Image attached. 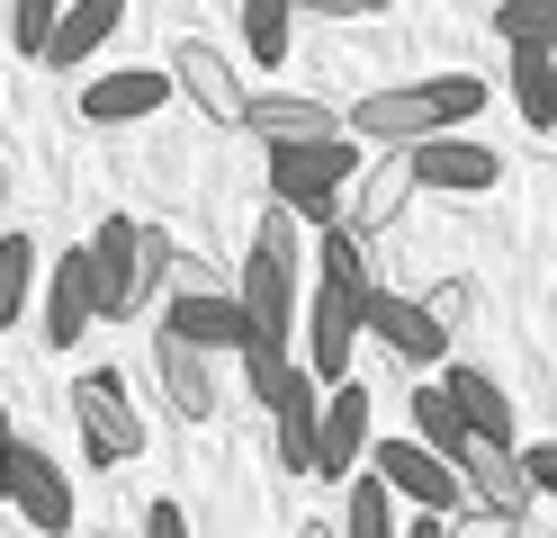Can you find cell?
Returning a JSON list of instances; mask_svg holds the SVG:
<instances>
[{
	"instance_id": "18",
	"label": "cell",
	"mask_w": 557,
	"mask_h": 538,
	"mask_svg": "<svg viewBox=\"0 0 557 538\" xmlns=\"http://www.w3.org/2000/svg\"><path fill=\"white\" fill-rule=\"evenodd\" d=\"M162 270H171V234H162V225H135V242H126V270H117V287H109V305H99V323L145 314V305L162 297Z\"/></svg>"
},
{
	"instance_id": "4",
	"label": "cell",
	"mask_w": 557,
	"mask_h": 538,
	"mask_svg": "<svg viewBox=\"0 0 557 538\" xmlns=\"http://www.w3.org/2000/svg\"><path fill=\"white\" fill-rule=\"evenodd\" d=\"M405 171H413V189H449V198L504 189V153H495V143H476V135H459V126L405 143Z\"/></svg>"
},
{
	"instance_id": "11",
	"label": "cell",
	"mask_w": 557,
	"mask_h": 538,
	"mask_svg": "<svg viewBox=\"0 0 557 538\" xmlns=\"http://www.w3.org/2000/svg\"><path fill=\"white\" fill-rule=\"evenodd\" d=\"M162 72H171V90H181L198 117H216V126H234V117H243V82H234V63L207 46V36H181Z\"/></svg>"
},
{
	"instance_id": "15",
	"label": "cell",
	"mask_w": 557,
	"mask_h": 538,
	"mask_svg": "<svg viewBox=\"0 0 557 538\" xmlns=\"http://www.w3.org/2000/svg\"><path fill=\"white\" fill-rule=\"evenodd\" d=\"M234 126H252L261 143H315V135H351V126H342V108L306 99V90H270V99H252V90H243V117H234Z\"/></svg>"
},
{
	"instance_id": "6",
	"label": "cell",
	"mask_w": 557,
	"mask_h": 538,
	"mask_svg": "<svg viewBox=\"0 0 557 538\" xmlns=\"http://www.w3.org/2000/svg\"><path fill=\"white\" fill-rule=\"evenodd\" d=\"M0 502L27 521V529H73V485H63V466L27 440H0Z\"/></svg>"
},
{
	"instance_id": "37",
	"label": "cell",
	"mask_w": 557,
	"mask_h": 538,
	"mask_svg": "<svg viewBox=\"0 0 557 538\" xmlns=\"http://www.w3.org/2000/svg\"><path fill=\"white\" fill-rule=\"evenodd\" d=\"M0 440H10V413H0Z\"/></svg>"
},
{
	"instance_id": "24",
	"label": "cell",
	"mask_w": 557,
	"mask_h": 538,
	"mask_svg": "<svg viewBox=\"0 0 557 538\" xmlns=\"http://www.w3.org/2000/svg\"><path fill=\"white\" fill-rule=\"evenodd\" d=\"M243 46H252V63H288V46H297V0H243Z\"/></svg>"
},
{
	"instance_id": "12",
	"label": "cell",
	"mask_w": 557,
	"mask_h": 538,
	"mask_svg": "<svg viewBox=\"0 0 557 538\" xmlns=\"http://www.w3.org/2000/svg\"><path fill=\"white\" fill-rule=\"evenodd\" d=\"M360 458H369V386L333 377L315 404V476H351Z\"/></svg>"
},
{
	"instance_id": "14",
	"label": "cell",
	"mask_w": 557,
	"mask_h": 538,
	"mask_svg": "<svg viewBox=\"0 0 557 538\" xmlns=\"http://www.w3.org/2000/svg\"><path fill=\"white\" fill-rule=\"evenodd\" d=\"M405 207H413V171L405 162H369L342 179V225H351L360 242H377L387 225H405Z\"/></svg>"
},
{
	"instance_id": "34",
	"label": "cell",
	"mask_w": 557,
	"mask_h": 538,
	"mask_svg": "<svg viewBox=\"0 0 557 538\" xmlns=\"http://www.w3.org/2000/svg\"><path fill=\"white\" fill-rule=\"evenodd\" d=\"M521 476H531V485H540V493H548V485H557V449H548V440H540V449H531V458H521Z\"/></svg>"
},
{
	"instance_id": "25",
	"label": "cell",
	"mask_w": 557,
	"mask_h": 538,
	"mask_svg": "<svg viewBox=\"0 0 557 538\" xmlns=\"http://www.w3.org/2000/svg\"><path fill=\"white\" fill-rule=\"evenodd\" d=\"M315 234H324V242H315V251H324V278H333V287H351V297H369V287H377L369 242H360L351 225H342V215H333V225H315Z\"/></svg>"
},
{
	"instance_id": "21",
	"label": "cell",
	"mask_w": 557,
	"mask_h": 538,
	"mask_svg": "<svg viewBox=\"0 0 557 538\" xmlns=\"http://www.w3.org/2000/svg\"><path fill=\"white\" fill-rule=\"evenodd\" d=\"M441 386H449V404H459L468 440H512V395H504L495 377H485V368H449Z\"/></svg>"
},
{
	"instance_id": "26",
	"label": "cell",
	"mask_w": 557,
	"mask_h": 538,
	"mask_svg": "<svg viewBox=\"0 0 557 538\" xmlns=\"http://www.w3.org/2000/svg\"><path fill=\"white\" fill-rule=\"evenodd\" d=\"M234 359H243V395H252V404H270V395L288 386V368H297L278 333H243V341H234Z\"/></svg>"
},
{
	"instance_id": "17",
	"label": "cell",
	"mask_w": 557,
	"mask_h": 538,
	"mask_svg": "<svg viewBox=\"0 0 557 538\" xmlns=\"http://www.w3.org/2000/svg\"><path fill=\"white\" fill-rule=\"evenodd\" d=\"M162 333H181V341H198V350H234L252 323H243L234 287H181V297H171V314H162Z\"/></svg>"
},
{
	"instance_id": "5",
	"label": "cell",
	"mask_w": 557,
	"mask_h": 538,
	"mask_svg": "<svg viewBox=\"0 0 557 538\" xmlns=\"http://www.w3.org/2000/svg\"><path fill=\"white\" fill-rule=\"evenodd\" d=\"M449 466H459V485L476 493V512H485V521H504V529H521V521L540 512V485L521 476V458H512V440H459V458H449Z\"/></svg>"
},
{
	"instance_id": "33",
	"label": "cell",
	"mask_w": 557,
	"mask_h": 538,
	"mask_svg": "<svg viewBox=\"0 0 557 538\" xmlns=\"http://www.w3.org/2000/svg\"><path fill=\"white\" fill-rule=\"evenodd\" d=\"M145 529H153V538H181V529H189V512H181V502H153Z\"/></svg>"
},
{
	"instance_id": "16",
	"label": "cell",
	"mask_w": 557,
	"mask_h": 538,
	"mask_svg": "<svg viewBox=\"0 0 557 538\" xmlns=\"http://www.w3.org/2000/svg\"><path fill=\"white\" fill-rule=\"evenodd\" d=\"M117 18H126V0H63V10H54V27H46V46H37V63L82 72V63L117 36Z\"/></svg>"
},
{
	"instance_id": "13",
	"label": "cell",
	"mask_w": 557,
	"mask_h": 538,
	"mask_svg": "<svg viewBox=\"0 0 557 538\" xmlns=\"http://www.w3.org/2000/svg\"><path fill=\"white\" fill-rule=\"evenodd\" d=\"M315 404H324V386L306 377V359L288 368V386L270 395V449H278V476H315Z\"/></svg>"
},
{
	"instance_id": "8",
	"label": "cell",
	"mask_w": 557,
	"mask_h": 538,
	"mask_svg": "<svg viewBox=\"0 0 557 538\" xmlns=\"http://www.w3.org/2000/svg\"><path fill=\"white\" fill-rule=\"evenodd\" d=\"M351 350H360V297L333 287V278H315V297H306V377L315 386L351 377Z\"/></svg>"
},
{
	"instance_id": "10",
	"label": "cell",
	"mask_w": 557,
	"mask_h": 538,
	"mask_svg": "<svg viewBox=\"0 0 557 538\" xmlns=\"http://www.w3.org/2000/svg\"><path fill=\"white\" fill-rule=\"evenodd\" d=\"M153 386H162V404L181 422H207L225 404V395H216V350H198L181 333H153Z\"/></svg>"
},
{
	"instance_id": "27",
	"label": "cell",
	"mask_w": 557,
	"mask_h": 538,
	"mask_svg": "<svg viewBox=\"0 0 557 538\" xmlns=\"http://www.w3.org/2000/svg\"><path fill=\"white\" fill-rule=\"evenodd\" d=\"M413 440L441 449V458H459L468 422H459V404H449V386H413Z\"/></svg>"
},
{
	"instance_id": "3",
	"label": "cell",
	"mask_w": 557,
	"mask_h": 538,
	"mask_svg": "<svg viewBox=\"0 0 557 538\" xmlns=\"http://www.w3.org/2000/svg\"><path fill=\"white\" fill-rule=\"evenodd\" d=\"M73 422H82L90 466H126L135 449H145V413H135V395H126L117 368H90V377L73 386Z\"/></svg>"
},
{
	"instance_id": "2",
	"label": "cell",
	"mask_w": 557,
	"mask_h": 538,
	"mask_svg": "<svg viewBox=\"0 0 557 538\" xmlns=\"http://www.w3.org/2000/svg\"><path fill=\"white\" fill-rule=\"evenodd\" d=\"M360 171L351 135H315V143H270V198L297 215V225H333L342 215V179Z\"/></svg>"
},
{
	"instance_id": "28",
	"label": "cell",
	"mask_w": 557,
	"mask_h": 538,
	"mask_svg": "<svg viewBox=\"0 0 557 538\" xmlns=\"http://www.w3.org/2000/svg\"><path fill=\"white\" fill-rule=\"evenodd\" d=\"M27 287H37V242L0 225V323H18V305H27Z\"/></svg>"
},
{
	"instance_id": "38",
	"label": "cell",
	"mask_w": 557,
	"mask_h": 538,
	"mask_svg": "<svg viewBox=\"0 0 557 538\" xmlns=\"http://www.w3.org/2000/svg\"><path fill=\"white\" fill-rule=\"evenodd\" d=\"M369 10H387V0H369Z\"/></svg>"
},
{
	"instance_id": "31",
	"label": "cell",
	"mask_w": 557,
	"mask_h": 538,
	"mask_svg": "<svg viewBox=\"0 0 557 538\" xmlns=\"http://www.w3.org/2000/svg\"><path fill=\"white\" fill-rule=\"evenodd\" d=\"M54 10H63V0H10V46H18V54H37V46H46V27H54Z\"/></svg>"
},
{
	"instance_id": "35",
	"label": "cell",
	"mask_w": 557,
	"mask_h": 538,
	"mask_svg": "<svg viewBox=\"0 0 557 538\" xmlns=\"http://www.w3.org/2000/svg\"><path fill=\"white\" fill-rule=\"evenodd\" d=\"M306 18H369V0H297Z\"/></svg>"
},
{
	"instance_id": "22",
	"label": "cell",
	"mask_w": 557,
	"mask_h": 538,
	"mask_svg": "<svg viewBox=\"0 0 557 538\" xmlns=\"http://www.w3.org/2000/svg\"><path fill=\"white\" fill-rule=\"evenodd\" d=\"M342 529L351 538H396V485L377 466H351V493H342Z\"/></svg>"
},
{
	"instance_id": "32",
	"label": "cell",
	"mask_w": 557,
	"mask_h": 538,
	"mask_svg": "<svg viewBox=\"0 0 557 538\" xmlns=\"http://www.w3.org/2000/svg\"><path fill=\"white\" fill-rule=\"evenodd\" d=\"M162 278H171V287H225V278H216V270H207V261H198V251H181V242H171V270H162Z\"/></svg>"
},
{
	"instance_id": "23",
	"label": "cell",
	"mask_w": 557,
	"mask_h": 538,
	"mask_svg": "<svg viewBox=\"0 0 557 538\" xmlns=\"http://www.w3.org/2000/svg\"><path fill=\"white\" fill-rule=\"evenodd\" d=\"M512 99H521V126H531V135L557 126V90H548V46H540V36L512 46Z\"/></svg>"
},
{
	"instance_id": "7",
	"label": "cell",
	"mask_w": 557,
	"mask_h": 538,
	"mask_svg": "<svg viewBox=\"0 0 557 538\" xmlns=\"http://www.w3.org/2000/svg\"><path fill=\"white\" fill-rule=\"evenodd\" d=\"M377 476H387L413 512H441V521H459L468 512V485H459V466H449L441 449H423V440H377Z\"/></svg>"
},
{
	"instance_id": "36",
	"label": "cell",
	"mask_w": 557,
	"mask_h": 538,
	"mask_svg": "<svg viewBox=\"0 0 557 538\" xmlns=\"http://www.w3.org/2000/svg\"><path fill=\"white\" fill-rule=\"evenodd\" d=\"M0 225H10V162H0Z\"/></svg>"
},
{
	"instance_id": "1",
	"label": "cell",
	"mask_w": 557,
	"mask_h": 538,
	"mask_svg": "<svg viewBox=\"0 0 557 538\" xmlns=\"http://www.w3.org/2000/svg\"><path fill=\"white\" fill-rule=\"evenodd\" d=\"M476 108H485V82H476V72H432V82L369 90L360 108H342V126H351L360 143H377V153H405V143H423V135L468 126Z\"/></svg>"
},
{
	"instance_id": "29",
	"label": "cell",
	"mask_w": 557,
	"mask_h": 538,
	"mask_svg": "<svg viewBox=\"0 0 557 538\" xmlns=\"http://www.w3.org/2000/svg\"><path fill=\"white\" fill-rule=\"evenodd\" d=\"M495 36H504V46H531V36L548 46L557 18H548V0H504V10H495Z\"/></svg>"
},
{
	"instance_id": "30",
	"label": "cell",
	"mask_w": 557,
	"mask_h": 538,
	"mask_svg": "<svg viewBox=\"0 0 557 538\" xmlns=\"http://www.w3.org/2000/svg\"><path fill=\"white\" fill-rule=\"evenodd\" d=\"M423 314L441 323V333H459V323L476 314V278H441V287H432V297H423Z\"/></svg>"
},
{
	"instance_id": "20",
	"label": "cell",
	"mask_w": 557,
	"mask_h": 538,
	"mask_svg": "<svg viewBox=\"0 0 557 538\" xmlns=\"http://www.w3.org/2000/svg\"><path fill=\"white\" fill-rule=\"evenodd\" d=\"M90 323H99V278H90V261H82V251H63L54 297H46V341H54V350H73Z\"/></svg>"
},
{
	"instance_id": "19",
	"label": "cell",
	"mask_w": 557,
	"mask_h": 538,
	"mask_svg": "<svg viewBox=\"0 0 557 538\" xmlns=\"http://www.w3.org/2000/svg\"><path fill=\"white\" fill-rule=\"evenodd\" d=\"M162 99H171V72H99L82 90V117L90 126H135V117H153Z\"/></svg>"
},
{
	"instance_id": "9",
	"label": "cell",
	"mask_w": 557,
	"mask_h": 538,
	"mask_svg": "<svg viewBox=\"0 0 557 538\" xmlns=\"http://www.w3.org/2000/svg\"><path fill=\"white\" fill-rule=\"evenodd\" d=\"M360 333H377V350H396L405 368L449 359V333L423 314V297H396V287H369V297H360Z\"/></svg>"
}]
</instances>
